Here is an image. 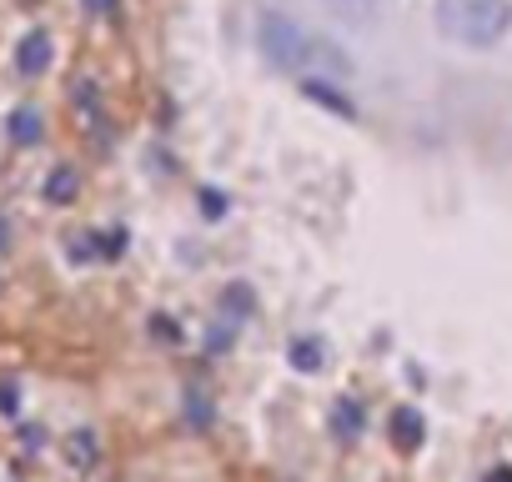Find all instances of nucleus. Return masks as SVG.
<instances>
[{"instance_id":"nucleus-1","label":"nucleus","mask_w":512,"mask_h":482,"mask_svg":"<svg viewBox=\"0 0 512 482\" xmlns=\"http://www.w3.org/2000/svg\"><path fill=\"white\" fill-rule=\"evenodd\" d=\"M256 41H262V56L272 66H282L292 76H307V81H347V71H352V61L332 41L302 31L292 16H277V11H267L262 21H256Z\"/></svg>"},{"instance_id":"nucleus-2","label":"nucleus","mask_w":512,"mask_h":482,"mask_svg":"<svg viewBox=\"0 0 512 482\" xmlns=\"http://www.w3.org/2000/svg\"><path fill=\"white\" fill-rule=\"evenodd\" d=\"M512 26L507 0H437V31L457 46H497Z\"/></svg>"},{"instance_id":"nucleus-3","label":"nucleus","mask_w":512,"mask_h":482,"mask_svg":"<svg viewBox=\"0 0 512 482\" xmlns=\"http://www.w3.org/2000/svg\"><path fill=\"white\" fill-rule=\"evenodd\" d=\"M46 66H51V36H46V31L21 36V46H16V71H21L26 81H36V76H46Z\"/></svg>"},{"instance_id":"nucleus-4","label":"nucleus","mask_w":512,"mask_h":482,"mask_svg":"<svg viewBox=\"0 0 512 482\" xmlns=\"http://www.w3.org/2000/svg\"><path fill=\"white\" fill-rule=\"evenodd\" d=\"M6 136H11L16 146H36V141L46 136V121H41V111H36V106H21V111H11V121H6Z\"/></svg>"},{"instance_id":"nucleus-5","label":"nucleus","mask_w":512,"mask_h":482,"mask_svg":"<svg viewBox=\"0 0 512 482\" xmlns=\"http://www.w3.org/2000/svg\"><path fill=\"white\" fill-rule=\"evenodd\" d=\"M76 191H81L76 166H56V171L46 176V201H51V206H71V201H76Z\"/></svg>"},{"instance_id":"nucleus-6","label":"nucleus","mask_w":512,"mask_h":482,"mask_svg":"<svg viewBox=\"0 0 512 482\" xmlns=\"http://www.w3.org/2000/svg\"><path fill=\"white\" fill-rule=\"evenodd\" d=\"M332 432H337L342 442H357V437H362V407H357L352 397H342V402L332 407Z\"/></svg>"},{"instance_id":"nucleus-7","label":"nucleus","mask_w":512,"mask_h":482,"mask_svg":"<svg viewBox=\"0 0 512 482\" xmlns=\"http://www.w3.org/2000/svg\"><path fill=\"white\" fill-rule=\"evenodd\" d=\"M327 6H332V16L347 21V26H362V21L377 16V0H327Z\"/></svg>"},{"instance_id":"nucleus-8","label":"nucleus","mask_w":512,"mask_h":482,"mask_svg":"<svg viewBox=\"0 0 512 482\" xmlns=\"http://www.w3.org/2000/svg\"><path fill=\"white\" fill-rule=\"evenodd\" d=\"M322 357H327L322 342H312V337H297L292 342V367L297 372H322Z\"/></svg>"},{"instance_id":"nucleus-9","label":"nucleus","mask_w":512,"mask_h":482,"mask_svg":"<svg viewBox=\"0 0 512 482\" xmlns=\"http://www.w3.org/2000/svg\"><path fill=\"white\" fill-rule=\"evenodd\" d=\"M392 437H402V447H422V417L412 407H402L392 417Z\"/></svg>"},{"instance_id":"nucleus-10","label":"nucleus","mask_w":512,"mask_h":482,"mask_svg":"<svg viewBox=\"0 0 512 482\" xmlns=\"http://www.w3.org/2000/svg\"><path fill=\"white\" fill-rule=\"evenodd\" d=\"M0 412H21V392H16V382H0Z\"/></svg>"},{"instance_id":"nucleus-11","label":"nucleus","mask_w":512,"mask_h":482,"mask_svg":"<svg viewBox=\"0 0 512 482\" xmlns=\"http://www.w3.org/2000/svg\"><path fill=\"white\" fill-rule=\"evenodd\" d=\"M121 252H126V236L111 231V236H106V257H121Z\"/></svg>"},{"instance_id":"nucleus-12","label":"nucleus","mask_w":512,"mask_h":482,"mask_svg":"<svg viewBox=\"0 0 512 482\" xmlns=\"http://www.w3.org/2000/svg\"><path fill=\"white\" fill-rule=\"evenodd\" d=\"M86 11H91V16H111L116 0H86Z\"/></svg>"},{"instance_id":"nucleus-13","label":"nucleus","mask_w":512,"mask_h":482,"mask_svg":"<svg viewBox=\"0 0 512 482\" xmlns=\"http://www.w3.org/2000/svg\"><path fill=\"white\" fill-rule=\"evenodd\" d=\"M6 247H11V221L0 216V252H6Z\"/></svg>"},{"instance_id":"nucleus-14","label":"nucleus","mask_w":512,"mask_h":482,"mask_svg":"<svg viewBox=\"0 0 512 482\" xmlns=\"http://www.w3.org/2000/svg\"><path fill=\"white\" fill-rule=\"evenodd\" d=\"M487 482H512V472H507V467H497V472H492Z\"/></svg>"}]
</instances>
